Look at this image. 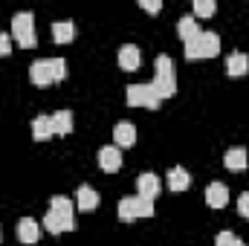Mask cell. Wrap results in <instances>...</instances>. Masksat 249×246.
Listing matches in <instances>:
<instances>
[{
	"instance_id": "1",
	"label": "cell",
	"mask_w": 249,
	"mask_h": 246,
	"mask_svg": "<svg viewBox=\"0 0 249 246\" xmlns=\"http://www.w3.org/2000/svg\"><path fill=\"white\" fill-rule=\"evenodd\" d=\"M72 214H75V203L70 197H53L50 200V209L44 214V229L53 232V235H61V232H70L72 229Z\"/></svg>"
},
{
	"instance_id": "2",
	"label": "cell",
	"mask_w": 249,
	"mask_h": 246,
	"mask_svg": "<svg viewBox=\"0 0 249 246\" xmlns=\"http://www.w3.org/2000/svg\"><path fill=\"white\" fill-rule=\"evenodd\" d=\"M154 67H157V75L151 81L154 93L160 96V102L162 99H174L177 96V67H174V61L168 55H157Z\"/></svg>"
},
{
	"instance_id": "3",
	"label": "cell",
	"mask_w": 249,
	"mask_h": 246,
	"mask_svg": "<svg viewBox=\"0 0 249 246\" xmlns=\"http://www.w3.org/2000/svg\"><path fill=\"white\" fill-rule=\"evenodd\" d=\"M67 75V61L64 58H38V61L29 67V78L35 87H50V84H58Z\"/></svg>"
},
{
	"instance_id": "4",
	"label": "cell",
	"mask_w": 249,
	"mask_h": 246,
	"mask_svg": "<svg viewBox=\"0 0 249 246\" xmlns=\"http://www.w3.org/2000/svg\"><path fill=\"white\" fill-rule=\"evenodd\" d=\"M220 53V38L217 32H200L191 44H186V58L200 61V58H214Z\"/></svg>"
},
{
	"instance_id": "5",
	"label": "cell",
	"mask_w": 249,
	"mask_h": 246,
	"mask_svg": "<svg viewBox=\"0 0 249 246\" xmlns=\"http://www.w3.org/2000/svg\"><path fill=\"white\" fill-rule=\"evenodd\" d=\"M12 38H15L20 47H26V50L38 47V32H35V18H32V12H18V15L12 18Z\"/></svg>"
},
{
	"instance_id": "6",
	"label": "cell",
	"mask_w": 249,
	"mask_h": 246,
	"mask_svg": "<svg viewBox=\"0 0 249 246\" xmlns=\"http://www.w3.org/2000/svg\"><path fill=\"white\" fill-rule=\"evenodd\" d=\"M139 217H154V200H145L139 194L122 197L119 200V220L130 223V220H139Z\"/></svg>"
},
{
	"instance_id": "7",
	"label": "cell",
	"mask_w": 249,
	"mask_h": 246,
	"mask_svg": "<svg viewBox=\"0 0 249 246\" xmlns=\"http://www.w3.org/2000/svg\"><path fill=\"white\" fill-rule=\"evenodd\" d=\"M124 102H127V107H148V110L160 107V96L154 93L151 84H130L124 90Z\"/></svg>"
},
{
	"instance_id": "8",
	"label": "cell",
	"mask_w": 249,
	"mask_h": 246,
	"mask_svg": "<svg viewBox=\"0 0 249 246\" xmlns=\"http://www.w3.org/2000/svg\"><path fill=\"white\" fill-rule=\"evenodd\" d=\"M99 168L107 171V174H116V171L122 168V151H119L116 145H105V148L99 151Z\"/></svg>"
},
{
	"instance_id": "9",
	"label": "cell",
	"mask_w": 249,
	"mask_h": 246,
	"mask_svg": "<svg viewBox=\"0 0 249 246\" xmlns=\"http://www.w3.org/2000/svg\"><path fill=\"white\" fill-rule=\"evenodd\" d=\"M160 177L154 174V171H145V174H139L136 177V194L139 197H145V200H154L157 194H160Z\"/></svg>"
},
{
	"instance_id": "10",
	"label": "cell",
	"mask_w": 249,
	"mask_h": 246,
	"mask_svg": "<svg viewBox=\"0 0 249 246\" xmlns=\"http://www.w3.org/2000/svg\"><path fill=\"white\" fill-rule=\"evenodd\" d=\"M206 203H209V209H223L229 203V185L209 183L206 185Z\"/></svg>"
},
{
	"instance_id": "11",
	"label": "cell",
	"mask_w": 249,
	"mask_h": 246,
	"mask_svg": "<svg viewBox=\"0 0 249 246\" xmlns=\"http://www.w3.org/2000/svg\"><path fill=\"white\" fill-rule=\"evenodd\" d=\"M41 238V226L35 217H20L18 220V241L20 244H35Z\"/></svg>"
},
{
	"instance_id": "12",
	"label": "cell",
	"mask_w": 249,
	"mask_h": 246,
	"mask_svg": "<svg viewBox=\"0 0 249 246\" xmlns=\"http://www.w3.org/2000/svg\"><path fill=\"white\" fill-rule=\"evenodd\" d=\"M139 64H142V53H139V47L124 44L122 50H119V67H122L124 72H136Z\"/></svg>"
},
{
	"instance_id": "13",
	"label": "cell",
	"mask_w": 249,
	"mask_h": 246,
	"mask_svg": "<svg viewBox=\"0 0 249 246\" xmlns=\"http://www.w3.org/2000/svg\"><path fill=\"white\" fill-rule=\"evenodd\" d=\"M75 209L78 211H93L96 206H99V194L90 188V185H78V191H75Z\"/></svg>"
},
{
	"instance_id": "14",
	"label": "cell",
	"mask_w": 249,
	"mask_h": 246,
	"mask_svg": "<svg viewBox=\"0 0 249 246\" xmlns=\"http://www.w3.org/2000/svg\"><path fill=\"white\" fill-rule=\"evenodd\" d=\"M113 142H116V148H133V142H136V127L130 122H119L113 127Z\"/></svg>"
},
{
	"instance_id": "15",
	"label": "cell",
	"mask_w": 249,
	"mask_h": 246,
	"mask_svg": "<svg viewBox=\"0 0 249 246\" xmlns=\"http://www.w3.org/2000/svg\"><path fill=\"white\" fill-rule=\"evenodd\" d=\"M226 72H229L232 78L247 75V72H249V55H247V53H232V55L226 58Z\"/></svg>"
},
{
	"instance_id": "16",
	"label": "cell",
	"mask_w": 249,
	"mask_h": 246,
	"mask_svg": "<svg viewBox=\"0 0 249 246\" xmlns=\"http://www.w3.org/2000/svg\"><path fill=\"white\" fill-rule=\"evenodd\" d=\"M177 32H180V38H183L186 44H191L203 29H200V23H197V18H194V15H183V18H180V23H177Z\"/></svg>"
},
{
	"instance_id": "17",
	"label": "cell",
	"mask_w": 249,
	"mask_h": 246,
	"mask_svg": "<svg viewBox=\"0 0 249 246\" xmlns=\"http://www.w3.org/2000/svg\"><path fill=\"white\" fill-rule=\"evenodd\" d=\"M50 124H53V133L55 136H67L72 130V113L70 110H55L50 116Z\"/></svg>"
},
{
	"instance_id": "18",
	"label": "cell",
	"mask_w": 249,
	"mask_h": 246,
	"mask_svg": "<svg viewBox=\"0 0 249 246\" xmlns=\"http://www.w3.org/2000/svg\"><path fill=\"white\" fill-rule=\"evenodd\" d=\"M223 165L229 171H244L247 168V148H229L223 157Z\"/></svg>"
},
{
	"instance_id": "19",
	"label": "cell",
	"mask_w": 249,
	"mask_h": 246,
	"mask_svg": "<svg viewBox=\"0 0 249 246\" xmlns=\"http://www.w3.org/2000/svg\"><path fill=\"white\" fill-rule=\"evenodd\" d=\"M72 38H75L72 20H55V23H53V41H55V44H70Z\"/></svg>"
},
{
	"instance_id": "20",
	"label": "cell",
	"mask_w": 249,
	"mask_h": 246,
	"mask_svg": "<svg viewBox=\"0 0 249 246\" xmlns=\"http://www.w3.org/2000/svg\"><path fill=\"white\" fill-rule=\"evenodd\" d=\"M50 136H55L53 133V124H50V116H35V122H32V139L47 142Z\"/></svg>"
},
{
	"instance_id": "21",
	"label": "cell",
	"mask_w": 249,
	"mask_h": 246,
	"mask_svg": "<svg viewBox=\"0 0 249 246\" xmlns=\"http://www.w3.org/2000/svg\"><path fill=\"white\" fill-rule=\"evenodd\" d=\"M188 183H191V180H188L186 168H171V171H168V188H171V191H186Z\"/></svg>"
},
{
	"instance_id": "22",
	"label": "cell",
	"mask_w": 249,
	"mask_h": 246,
	"mask_svg": "<svg viewBox=\"0 0 249 246\" xmlns=\"http://www.w3.org/2000/svg\"><path fill=\"white\" fill-rule=\"evenodd\" d=\"M214 9V0H194V18H212Z\"/></svg>"
},
{
	"instance_id": "23",
	"label": "cell",
	"mask_w": 249,
	"mask_h": 246,
	"mask_svg": "<svg viewBox=\"0 0 249 246\" xmlns=\"http://www.w3.org/2000/svg\"><path fill=\"white\" fill-rule=\"evenodd\" d=\"M214 246H247L241 238H235L232 232H220L217 235V241H214Z\"/></svg>"
},
{
	"instance_id": "24",
	"label": "cell",
	"mask_w": 249,
	"mask_h": 246,
	"mask_svg": "<svg viewBox=\"0 0 249 246\" xmlns=\"http://www.w3.org/2000/svg\"><path fill=\"white\" fill-rule=\"evenodd\" d=\"M139 9L148 12V15H157V12L162 9V3H160V0H139Z\"/></svg>"
},
{
	"instance_id": "25",
	"label": "cell",
	"mask_w": 249,
	"mask_h": 246,
	"mask_svg": "<svg viewBox=\"0 0 249 246\" xmlns=\"http://www.w3.org/2000/svg\"><path fill=\"white\" fill-rule=\"evenodd\" d=\"M238 211H241V217L249 220V191H244V194L238 197Z\"/></svg>"
},
{
	"instance_id": "26",
	"label": "cell",
	"mask_w": 249,
	"mask_h": 246,
	"mask_svg": "<svg viewBox=\"0 0 249 246\" xmlns=\"http://www.w3.org/2000/svg\"><path fill=\"white\" fill-rule=\"evenodd\" d=\"M9 50H12V41H9V35H6V32H0V58H3V55H9Z\"/></svg>"
}]
</instances>
